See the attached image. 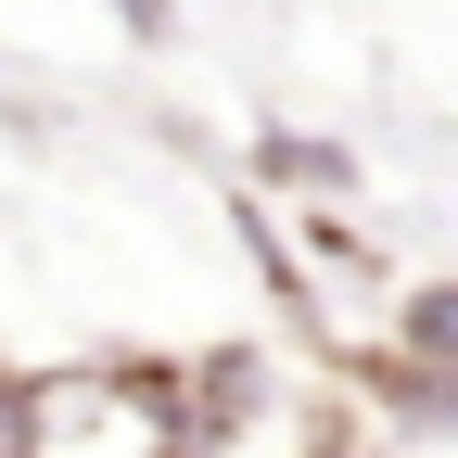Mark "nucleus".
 Instances as JSON below:
<instances>
[{"instance_id": "f257e3e1", "label": "nucleus", "mask_w": 458, "mask_h": 458, "mask_svg": "<svg viewBox=\"0 0 458 458\" xmlns=\"http://www.w3.org/2000/svg\"><path fill=\"white\" fill-rule=\"evenodd\" d=\"M255 394H267V357H255V344H229V357H204V382L179 394V433H242Z\"/></svg>"}, {"instance_id": "f03ea898", "label": "nucleus", "mask_w": 458, "mask_h": 458, "mask_svg": "<svg viewBox=\"0 0 458 458\" xmlns=\"http://www.w3.org/2000/svg\"><path fill=\"white\" fill-rule=\"evenodd\" d=\"M255 179H280V191H344L357 153H344V140H306V128H267V140H255Z\"/></svg>"}, {"instance_id": "7ed1b4c3", "label": "nucleus", "mask_w": 458, "mask_h": 458, "mask_svg": "<svg viewBox=\"0 0 458 458\" xmlns=\"http://www.w3.org/2000/svg\"><path fill=\"white\" fill-rule=\"evenodd\" d=\"M408 357H420V369L458 357V280H420V293H408Z\"/></svg>"}]
</instances>
